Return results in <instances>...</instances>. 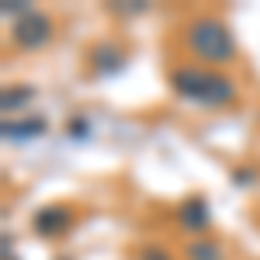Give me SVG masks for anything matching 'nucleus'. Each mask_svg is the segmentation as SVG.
Wrapping results in <instances>:
<instances>
[{
    "label": "nucleus",
    "mask_w": 260,
    "mask_h": 260,
    "mask_svg": "<svg viewBox=\"0 0 260 260\" xmlns=\"http://www.w3.org/2000/svg\"><path fill=\"white\" fill-rule=\"evenodd\" d=\"M170 83L180 98L205 104V108H222L236 98V83L229 77H222L215 70H198V66H180L170 73Z\"/></svg>",
    "instance_id": "obj_1"
},
{
    "label": "nucleus",
    "mask_w": 260,
    "mask_h": 260,
    "mask_svg": "<svg viewBox=\"0 0 260 260\" xmlns=\"http://www.w3.org/2000/svg\"><path fill=\"white\" fill-rule=\"evenodd\" d=\"M184 42H187L191 56L208 66H225L236 59V42L229 35L225 21L219 18H194L184 31Z\"/></svg>",
    "instance_id": "obj_2"
},
{
    "label": "nucleus",
    "mask_w": 260,
    "mask_h": 260,
    "mask_svg": "<svg viewBox=\"0 0 260 260\" xmlns=\"http://www.w3.org/2000/svg\"><path fill=\"white\" fill-rule=\"evenodd\" d=\"M52 39V21L42 11H28L24 18L14 21V45L18 49H42Z\"/></svg>",
    "instance_id": "obj_3"
},
{
    "label": "nucleus",
    "mask_w": 260,
    "mask_h": 260,
    "mask_svg": "<svg viewBox=\"0 0 260 260\" xmlns=\"http://www.w3.org/2000/svg\"><path fill=\"white\" fill-rule=\"evenodd\" d=\"M73 225V212L66 208V205H49V208H42L35 212V233L39 236H62L66 229Z\"/></svg>",
    "instance_id": "obj_4"
},
{
    "label": "nucleus",
    "mask_w": 260,
    "mask_h": 260,
    "mask_svg": "<svg viewBox=\"0 0 260 260\" xmlns=\"http://www.w3.org/2000/svg\"><path fill=\"white\" fill-rule=\"evenodd\" d=\"M177 219H180V225L184 229H191V233H201L205 225H208V205L201 198H187L184 205H180V212H177Z\"/></svg>",
    "instance_id": "obj_5"
},
{
    "label": "nucleus",
    "mask_w": 260,
    "mask_h": 260,
    "mask_svg": "<svg viewBox=\"0 0 260 260\" xmlns=\"http://www.w3.org/2000/svg\"><path fill=\"white\" fill-rule=\"evenodd\" d=\"M39 132H45V118H31V121H18V125H4V136L7 139H31V136H39Z\"/></svg>",
    "instance_id": "obj_6"
},
{
    "label": "nucleus",
    "mask_w": 260,
    "mask_h": 260,
    "mask_svg": "<svg viewBox=\"0 0 260 260\" xmlns=\"http://www.w3.org/2000/svg\"><path fill=\"white\" fill-rule=\"evenodd\" d=\"M187 260H222V250H219V243L198 240L187 246Z\"/></svg>",
    "instance_id": "obj_7"
},
{
    "label": "nucleus",
    "mask_w": 260,
    "mask_h": 260,
    "mask_svg": "<svg viewBox=\"0 0 260 260\" xmlns=\"http://www.w3.org/2000/svg\"><path fill=\"white\" fill-rule=\"evenodd\" d=\"M24 101H31V87H24V90H4V115H11V104L18 111Z\"/></svg>",
    "instance_id": "obj_8"
},
{
    "label": "nucleus",
    "mask_w": 260,
    "mask_h": 260,
    "mask_svg": "<svg viewBox=\"0 0 260 260\" xmlns=\"http://www.w3.org/2000/svg\"><path fill=\"white\" fill-rule=\"evenodd\" d=\"M139 260H170V257H167V250H160V246H156V250H142Z\"/></svg>",
    "instance_id": "obj_9"
}]
</instances>
